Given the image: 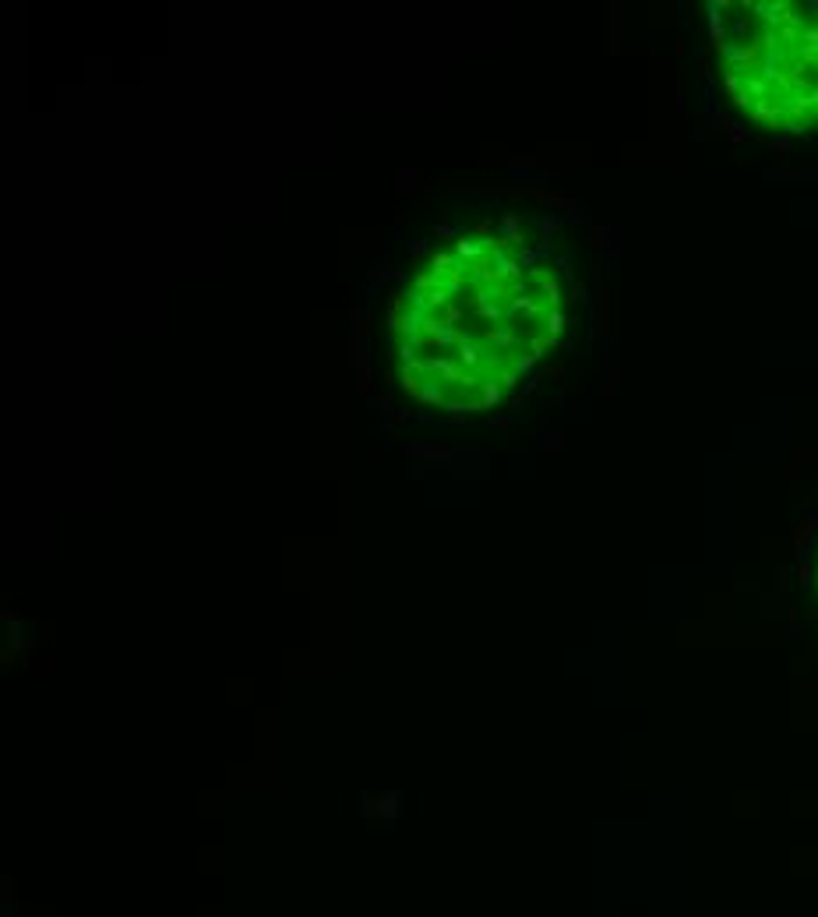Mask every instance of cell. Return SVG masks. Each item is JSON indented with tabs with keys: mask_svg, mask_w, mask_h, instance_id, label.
Instances as JSON below:
<instances>
[{
	"mask_svg": "<svg viewBox=\"0 0 818 917\" xmlns=\"http://www.w3.org/2000/svg\"><path fill=\"white\" fill-rule=\"evenodd\" d=\"M564 283L522 233L455 237L392 297L395 385L438 409H487L564 332Z\"/></svg>",
	"mask_w": 818,
	"mask_h": 917,
	"instance_id": "cell-1",
	"label": "cell"
},
{
	"mask_svg": "<svg viewBox=\"0 0 818 917\" xmlns=\"http://www.w3.org/2000/svg\"><path fill=\"white\" fill-rule=\"evenodd\" d=\"M723 92L769 131H818V0H744L713 7Z\"/></svg>",
	"mask_w": 818,
	"mask_h": 917,
	"instance_id": "cell-2",
	"label": "cell"
}]
</instances>
